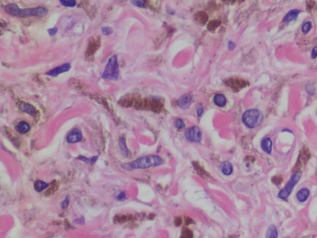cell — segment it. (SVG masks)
Here are the masks:
<instances>
[{"label": "cell", "instance_id": "1", "mask_svg": "<svg viewBox=\"0 0 317 238\" xmlns=\"http://www.w3.org/2000/svg\"><path fill=\"white\" fill-rule=\"evenodd\" d=\"M5 11L8 14L19 17H26L29 16L43 17L48 13V10L44 7H37L32 8L21 9L16 4H9L6 5Z\"/></svg>", "mask_w": 317, "mask_h": 238}, {"label": "cell", "instance_id": "2", "mask_svg": "<svg viewBox=\"0 0 317 238\" xmlns=\"http://www.w3.org/2000/svg\"><path fill=\"white\" fill-rule=\"evenodd\" d=\"M164 159L157 155H148L139 158L130 163L132 169H147L155 167L164 163Z\"/></svg>", "mask_w": 317, "mask_h": 238}, {"label": "cell", "instance_id": "3", "mask_svg": "<svg viewBox=\"0 0 317 238\" xmlns=\"http://www.w3.org/2000/svg\"><path fill=\"white\" fill-rule=\"evenodd\" d=\"M119 76V64L117 56H111L108 60L102 78L109 81H117Z\"/></svg>", "mask_w": 317, "mask_h": 238}, {"label": "cell", "instance_id": "4", "mask_svg": "<svg viewBox=\"0 0 317 238\" xmlns=\"http://www.w3.org/2000/svg\"><path fill=\"white\" fill-rule=\"evenodd\" d=\"M263 120L262 113L257 109H249L242 116L243 123L249 128H254L261 124Z\"/></svg>", "mask_w": 317, "mask_h": 238}, {"label": "cell", "instance_id": "5", "mask_svg": "<svg viewBox=\"0 0 317 238\" xmlns=\"http://www.w3.org/2000/svg\"><path fill=\"white\" fill-rule=\"evenodd\" d=\"M301 176L302 172L301 171H297L293 173L285 187L279 191L278 196V197L282 200H286L290 195L293 187L300 181Z\"/></svg>", "mask_w": 317, "mask_h": 238}, {"label": "cell", "instance_id": "6", "mask_svg": "<svg viewBox=\"0 0 317 238\" xmlns=\"http://www.w3.org/2000/svg\"><path fill=\"white\" fill-rule=\"evenodd\" d=\"M202 133L201 129L197 126H193L187 128L185 132V138L193 143H199L201 140Z\"/></svg>", "mask_w": 317, "mask_h": 238}, {"label": "cell", "instance_id": "7", "mask_svg": "<svg viewBox=\"0 0 317 238\" xmlns=\"http://www.w3.org/2000/svg\"><path fill=\"white\" fill-rule=\"evenodd\" d=\"M82 139V134L79 128L73 129L66 137V141L68 143H76L81 141Z\"/></svg>", "mask_w": 317, "mask_h": 238}, {"label": "cell", "instance_id": "8", "mask_svg": "<svg viewBox=\"0 0 317 238\" xmlns=\"http://www.w3.org/2000/svg\"><path fill=\"white\" fill-rule=\"evenodd\" d=\"M71 68L70 63H64L46 73V75L51 76H56L61 73L68 71Z\"/></svg>", "mask_w": 317, "mask_h": 238}, {"label": "cell", "instance_id": "9", "mask_svg": "<svg viewBox=\"0 0 317 238\" xmlns=\"http://www.w3.org/2000/svg\"><path fill=\"white\" fill-rule=\"evenodd\" d=\"M19 108L20 111L31 116H35L36 115V110L35 107L29 103L22 102L19 104Z\"/></svg>", "mask_w": 317, "mask_h": 238}, {"label": "cell", "instance_id": "10", "mask_svg": "<svg viewBox=\"0 0 317 238\" xmlns=\"http://www.w3.org/2000/svg\"><path fill=\"white\" fill-rule=\"evenodd\" d=\"M192 96L190 94H184L178 99V104L180 108L185 109L190 105L192 102Z\"/></svg>", "mask_w": 317, "mask_h": 238}, {"label": "cell", "instance_id": "11", "mask_svg": "<svg viewBox=\"0 0 317 238\" xmlns=\"http://www.w3.org/2000/svg\"><path fill=\"white\" fill-rule=\"evenodd\" d=\"M29 124L25 121L19 122L15 126V130L20 134H26L30 130Z\"/></svg>", "mask_w": 317, "mask_h": 238}, {"label": "cell", "instance_id": "12", "mask_svg": "<svg viewBox=\"0 0 317 238\" xmlns=\"http://www.w3.org/2000/svg\"><path fill=\"white\" fill-rule=\"evenodd\" d=\"M301 13L299 9H292L290 10L283 18V22L284 23H289L291 21L295 20L298 17V15Z\"/></svg>", "mask_w": 317, "mask_h": 238}, {"label": "cell", "instance_id": "13", "mask_svg": "<svg viewBox=\"0 0 317 238\" xmlns=\"http://www.w3.org/2000/svg\"><path fill=\"white\" fill-rule=\"evenodd\" d=\"M220 169L223 174L226 176L231 175L233 172L232 164L228 161L222 162L220 165Z\"/></svg>", "mask_w": 317, "mask_h": 238}, {"label": "cell", "instance_id": "14", "mask_svg": "<svg viewBox=\"0 0 317 238\" xmlns=\"http://www.w3.org/2000/svg\"><path fill=\"white\" fill-rule=\"evenodd\" d=\"M310 191L307 188L301 189L296 194V198L300 202H305L309 197Z\"/></svg>", "mask_w": 317, "mask_h": 238}, {"label": "cell", "instance_id": "15", "mask_svg": "<svg viewBox=\"0 0 317 238\" xmlns=\"http://www.w3.org/2000/svg\"><path fill=\"white\" fill-rule=\"evenodd\" d=\"M261 146L262 149L267 154H271L272 151V146L273 143L269 138H264L262 140L261 143Z\"/></svg>", "mask_w": 317, "mask_h": 238}, {"label": "cell", "instance_id": "16", "mask_svg": "<svg viewBox=\"0 0 317 238\" xmlns=\"http://www.w3.org/2000/svg\"><path fill=\"white\" fill-rule=\"evenodd\" d=\"M214 102L216 105L219 107H222L225 105L226 103H227V100H226L225 96L224 94H217L214 97Z\"/></svg>", "mask_w": 317, "mask_h": 238}, {"label": "cell", "instance_id": "17", "mask_svg": "<svg viewBox=\"0 0 317 238\" xmlns=\"http://www.w3.org/2000/svg\"><path fill=\"white\" fill-rule=\"evenodd\" d=\"M278 233L276 227L273 225H269L266 231V238H278Z\"/></svg>", "mask_w": 317, "mask_h": 238}, {"label": "cell", "instance_id": "18", "mask_svg": "<svg viewBox=\"0 0 317 238\" xmlns=\"http://www.w3.org/2000/svg\"><path fill=\"white\" fill-rule=\"evenodd\" d=\"M49 187V185L42 181H37L34 183V189L37 192H41Z\"/></svg>", "mask_w": 317, "mask_h": 238}, {"label": "cell", "instance_id": "19", "mask_svg": "<svg viewBox=\"0 0 317 238\" xmlns=\"http://www.w3.org/2000/svg\"><path fill=\"white\" fill-rule=\"evenodd\" d=\"M119 147L120 148V151L125 156H127L128 155V150L126 148V144H125V140L123 138H120L119 139V143H118Z\"/></svg>", "mask_w": 317, "mask_h": 238}, {"label": "cell", "instance_id": "20", "mask_svg": "<svg viewBox=\"0 0 317 238\" xmlns=\"http://www.w3.org/2000/svg\"><path fill=\"white\" fill-rule=\"evenodd\" d=\"M60 3L65 7L73 8L76 6L77 2L75 0H60Z\"/></svg>", "mask_w": 317, "mask_h": 238}, {"label": "cell", "instance_id": "21", "mask_svg": "<svg viewBox=\"0 0 317 238\" xmlns=\"http://www.w3.org/2000/svg\"><path fill=\"white\" fill-rule=\"evenodd\" d=\"M312 28V23L310 22H309V21H307V22H305L302 26V31L303 32V33L304 34H307L309 32V31Z\"/></svg>", "mask_w": 317, "mask_h": 238}, {"label": "cell", "instance_id": "22", "mask_svg": "<svg viewBox=\"0 0 317 238\" xmlns=\"http://www.w3.org/2000/svg\"><path fill=\"white\" fill-rule=\"evenodd\" d=\"M174 125H175L176 128L180 130V129H182V128H183L184 127L185 123L183 121V120H182L181 119H177L174 122Z\"/></svg>", "mask_w": 317, "mask_h": 238}, {"label": "cell", "instance_id": "23", "mask_svg": "<svg viewBox=\"0 0 317 238\" xmlns=\"http://www.w3.org/2000/svg\"><path fill=\"white\" fill-rule=\"evenodd\" d=\"M114 31L112 28L108 26H104L102 27V32L104 35H111Z\"/></svg>", "mask_w": 317, "mask_h": 238}, {"label": "cell", "instance_id": "24", "mask_svg": "<svg viewBox=\"0 0 317 238\" xmlns=\"http://www.w3.org/2000/svg\"><path fill=\"white\" fill-rule=\"evenodd\" d=\"M310 153L308 152L307 153V151H304L303 152V154H301L300 155V158L301 159H299L300 161H301V163H306L307 161H308V158H310Z\"/></svg>", "mask_w": 317, "mask_h": 238}, {"label": "cell", "instance_id": "25", "mask_svg": "<svg viewBox=\"0 0 317 238\" xmlns=\"http://www.w3.org/2000/svg\"><path fill=\"white\" fill-rule=\"evenodd\" d=\"M69 203H70V200H69V197L68 196H66L65 199L61 203V207L63 209H66V208H67V207H68L69 205Z\"/></svg>", "mask_w": 317, "mask_h": 238}, {"label": "cell", "instance_id": "26", "mask_svg": "<svg viewBox=\"0 0 317 238\" xmlns=\"http://www.w3.org/2000/svg\"><path fill=\"white\" fill-rule=\"evenodd\" d=\"M131 3L134 6H137L138 7H143L145 5L146 2L145 1H138V0H137V1H132Z\"/></svg>", "mask_w": 317, "mask_h": 238}, {"label": "cell", "instance_id": "27", "mask_svg": "<svg viewBox=\"0 0 317 238\" xmlns=\"http://www.w3.org/2000/svg\"><path fill=\"white\" fill-rule=\"evenodd\" d=\"M117 199L119 201H124L125 200H126V193L125 192H121L118 196L117 197Z\"/></svg>", "mask_w": 317, "mask_h": 238}, {"label": "cell", "instance_id": "28", "mask_svg": "<svg viewBox=\"0 0 317 238\" xmlns=\"http://www.w3.org/2000/svg\"><path fill=\"white\" fill-rule=\"evenodd\" d=\"M282 181V179L281 176H275L273 178L272 182H273L276 185H280Z\"/></svg>", "mask_w": 317, "mask_h": 238}, {"label": "cell", "instance_id": "29", "mask_svg": "<svg viewBox=\"0 0 317 238\" xmlns=\"http://www.w3.org/2000/svg\"><path fill=\"white\" fill-rule=\"evenodd\" d=\"M58 29L56 27H54L53 28L48 29V33L50 36H53L56 34V33L58 32Z\"/></svg>", "mask_w": 317, "mask_h": 238}, {"label": "cell", "instance_id": "30", "mask_svg": "<svg viewBox=\"0 0 317 238\" xmlns=\"http://www.w3.org/2000/svg\"><path fill=\"white\" fill-rule=\"evenodd\" d=\"M317 57V47H315L311 53V58L312 59H315Z\"/></svg>", "mask_w": 317, "mask_h": 238}, {"label": "cell", "instance_id": "31", "mask_svg": "<svg viewBox=\"0 0 317 238\" xmlns=\"http://www.w3.org/2000/svg\"><path fill=\"white\" fill-rule=\"evenodd\" d=\"M228 47H229V49L231 50H233L235 47V44H234V43L233 42H229V45H228Z\"/></svg>", "mask_w": 317, "mask_h": 238}, {"label": "cell", "instance_id": "32", "mask_svg": "<svg viewBox=\"0 0 317 238\" xmlns=\"http://www.w3.org/2000/svg\"><path fill=\"white\" fill-rule=\"evenodd\" d=\"M79 159H80V160L84 161V162L86 163H90V159H88V158H87L85 157V156H80V157L79 158Z\"/></svg>", "mask_w": 317, "mask_h": 238}, {"label": "cell", "instance_id": "33", "mask_svg": "<svg viewBox=\"0 0 317 238\" xmlns=\"http://www.w3.org/2000/svg\"><path fill=\"white\" fill-rule=\"evenodd\" d=\"M97 158H98V156H96L93 157L91 159H90V164H94L96 162V161L97 160Z\"/></svg>", "mask_w": 317, "mask_h": 238}, {"label": "cell", "instance_id": "34", "mask_svg": "<svg viewBox=\"0 0 317 238\" xmlns=\"http://www.w3.org/2000/svg\"><path fill=\"white\" fill-rule=\"evenodd\" d=\"M202 112H203V109H202V107H199L198 109H197V111H196V113H197L198 116H200L202 114Z\"/></svg>", "mask_w": 317, "mask_h": 238}]
</instances>
